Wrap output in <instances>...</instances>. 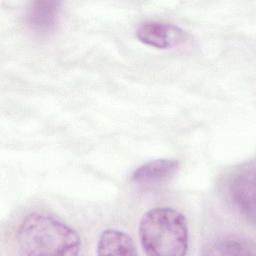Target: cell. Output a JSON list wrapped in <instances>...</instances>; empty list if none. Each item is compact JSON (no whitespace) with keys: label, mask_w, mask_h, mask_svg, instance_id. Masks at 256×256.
Here are the masks:
<instances>
[{"label":"cell","mask_w":256,"mask_h":256,"mask_svg":"<svg viewBox=\"0 0 256 256\" xmlns=\"http://www.w3.org/2000/svg\"><path fill=\"white\" fill-rule=\"evenodd\" d=\"M16 239L20 253L28 256H74L81 249L77 231L44 212L26 215L19 224Z\"/></svg>","instance_id":"6da1fadb"},{"label":"cell","mask_w":256,"mask_h":256,"mask_svg":"<svg viewBox=\"0 0 256 256\" xmlns=\"http://www.w3.org/2000/svg\"><path fill=\"white\" fill-rule=\"evenodd\" d=\"M141 247L150 256H183L189 246L188 222L184 214L167 206L148 210L140 219Z\"/></svg>","instance_id":"7a4b0ae2"},{"label":"cell","mask_w":256,"mask_h":256,"mask_svg":"<svg viewBox=\"0 0 256 256\" xmlns=\"http://www.w3.org/2000/svg\"><path fill=\"white\" fill-rule=\"evenodd\" d=\"M225 194L235 210L248 222L255 220V166L254 161L245 162L235 168L226 178Z\"/></svg>","instance_id":"3957f363"},{"label":"cell","mask_w":256,"mask_h":256,"mask_svg":"<svg viewBox=\"0 0 256 256\" xmlns=\"http://www.w3.org/2000/svg\"><path fill=\"white\" fill-rule=\"evenodd\" d=\"M137 39L157 49H171L187 41L188 34L179 26L161 21H147L136 30Z\"/></svg>","instance_id":"277c9868"},{"label":"cell","mask_w":256,"mask_h":256,"mask_svg":"<svg viewBox=\"0 0 256 256\" xmlns=\"http://www.w3.org/2000/svg\"><path fill=\"white\" fill-rule=\"evenodd\" d=\"M180 168V163L174 158H159L150 160L137 167L131 181L139 185H158L172 179Z\"/></svg>","instance_id":"5b68a950"},{"label":"cell","mask_w":256,"mask_h":256,"mask_svg":"<svg viewBox=\"0 0 256 256\" xmlns=\"http://www.w3.org/2000/svg\"><path fill=\"white\" fill-rule=\"evenodd\" d=\"M60 5V2L55 1L32 2L25 16L28 27L41 34L51 32L58 23Z\"/></svg>","instance_id":"8992f818"},{"label":"cell","mask_w":256,"mask_h":256,"mask_svg":"<svg viewBox=\"0 0 256 256\" xmlns=\"http://www.w3.org/2000/svg\"><path fill=\"white\" fill-rule=\"evenodd\" d=\"M98 255H136L133 239L125 231L108 228L101 232L97 242Z\"/></svg>","instance_id":"52a82bcc"},{"label":"cell","mask_w":256,"mask_h":256,"mask_svg":"<svg viewBox=\"0 0 256 256\" xmlns=\"http://www.w3.org/2000/svg\"><path fill=\"white\" fill-rule=\"evenodd\" d=\"M255 247L246 238L229 235L218 238L204 248L203 255L211 256H242L254 255Z\"/></svg>","instance_id":"ba28073f"}]
</instances>
